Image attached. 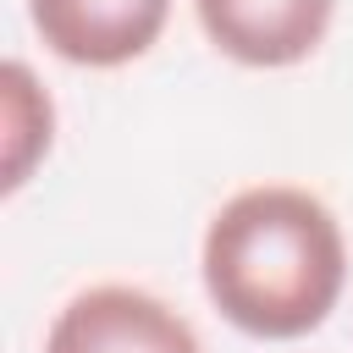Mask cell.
I'll return each instance as SVG.
<instances>
[{"mask_svg": "<svg viewBox=\"0 0 353 353\" xmlns=\"http://www.w3.org/2000/svg\"><path fill=\"white\" fill-rule=\"evenodd\" d=\"M347 281V243L336 215L303 188H243L204 232V292L248 336L314 331Z\"/></svg>", "mask_w": 353, "mask_h": 353, "instance_id": "cell-1", "label": "cell"}, {"mask_svg": "<svg viewBox=\"0 0 353 353\" xmlns=\"http://www.w3.org/2000/svg\"><path fill=\"white\" fill-rule=\"evenodd\" d=\"M44 353H204V342L154 292L88 287L55 314Z\"/></svg>", "mask_w": 353, "mask_h": 353, "instance_id": "cell-2", "label": "cell"}, {"mask_svg": "<svg viewBox=\"0 0 353 353\" xmlns=\"http://www.w3.org/2000/svg\"><path fill=\"white\" fill-rule=\"evenodd\" d=\"M39 39L72 66H121L138 61L160 28L171 0H28Z\"/></svg>", "mask_w": 353, "mask_h": 353, "instance_id": "cell-3", "label": "cell"}, {"mask_svg": "<svg viewBox=\"0 0 353 353\" xmlns=\"http://www.w3.org/2000/svg\"><path fill=\"white\" fill-rule=\"evenodd\" d=\"M210 44L243 66H298L320 50L336 0H193Z\"/></svg>", "mask_w": 353, "mask_h": 353, "instance_id": "cell-4", "label": "cell"}, {"mask_svg": "<svg viewBox=\"0 0 353 353\" xmlns=\"http://www.w3.org/2000/svg\"><path fill=\"white\" fill-rule=\"evenodd\" d=\"M0 143H6V193H17L28 182V171L39 165V154L50 149V127H55V110H50V94L39 88V77L22 66V61H6L0 72Z\"/></svg>", "mask_w": 353, "mask_h": 353, "instance_id": "cell-5", "label": "cell"}]
</instances>
